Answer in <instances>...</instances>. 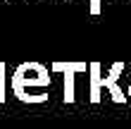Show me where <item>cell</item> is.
I'll return each instance as SVG.
<instances>
[{"mask_svg": "<svg viewBox=\"0 0 131 129\" xmlns=\"http://www.w3.org/2000/svg\"><path fill=\"white\" fill-rule=\"evenodd\" d=\"M50 72L41 62H24L17 67L12 77V91L24 103H43L48 101Z\"/></svg>", "mask_w": 131, "mask_h": 129, "instance_id": "cell-1", "label": "cell"}, {"mask_svg": "<svg viewBox=\"0 0 131 129\" xmlns=\"http://www.w3.org/2000/svg\"><path fill=\"white\" fill-rule=\"evenodd\" d=\"M91 3V14H100V3L103 0H88Z\"/></svg>", "mask_w": 131, "mask_h": 129, "instance_id": "cell-5", "label": "cell"}, {"mask_svg": "<svg viewBox=\"0 0 131 129\" xmlns=\"http://www.w3.org/2000/svg\"><path fill=\"white\" fill-rule=\"evenodd\" d=\"M67 3H72V0H67Z\"/></svg>", "mask_w": 131, "mask_h": 129, "instance_id": "cell-7", "label": "cell"}, {"mask_svg": "<svg viewBox=\"0 0 131 129\" xmlns=\"http://www.w3.org/2000/svg\"><path fill=\"white\" fill-rule=\"evenodd\" d=\"M122 74H124V62H112L110 72L103 77V88L110 91V96H112L114 103H126V101H129V98L124 96V91L119 88V84H117Z\"/></svg>", "mask_w": 131, "mask_h": 129, "instance_id": "cell-3", "label": "cell"}, {"mask_svg": "<svg viewBox=\"0 0 131 129\" xmlns=\"http://www.w3.org/2000/svg\"><path fill=\"white\" fill-rule=\"evenodd\" d=\"M88 65L86 62H76V60H67V62H62V60H57V62H52V72H60L64 74V103L72 105L74 103V77L79 72H86Z\"/></svg>", "mask_w": 131, "mask_h": 129, "instance_id": "cell-2", "label": "cell"}, {"mask_svg": "<svg viewBox=\"0 0 131 129\" xmlns=\"http://www.w3.org/2000/svg\"><path fill=\"white\" fill-rule=\"evenodd\" d=\"M129 72H131V70H129ZM126 98L131 101V84H129V91H126Z\"/></svg>", "mask_w": 131, "mask_h": 129, "instance_id": "cell-6", "label": "cell"}, {"mask_svg": "<svg viewBox=\"0 0 131 129\" xmlns=\"http://www.w3.org/2000/svg\"><path fill=\"white\" fill-rule=\"evenodd\" d=\"M88 72H91L88 101H91V103H100V88H103V74H100V62H91V65H88Z\"/></svg>", "mask_w": 131, "mask_h": 129, "instance_id": "cell-4", "label": "cell"}]
</instances>
